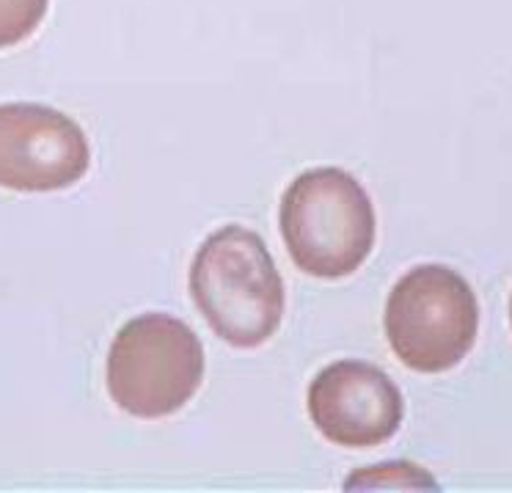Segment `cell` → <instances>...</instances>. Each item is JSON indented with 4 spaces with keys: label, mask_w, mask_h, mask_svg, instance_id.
<instances>
[{
    "label": "cell",
    "mask_w": 512,
    "mask_h": 493,
    "mask_svg": "<svg viewBox=\"0 0 512 493\" xmlns=\"http://www.w3.org/2000/svg\"><path fill=\"white\" fill-rule=\"evenodd\" d=\"M190 295L232 348L265 345L284 317V281L265 240L245 226L212 232L190 265Z\"/></svg>",
    "instance_id": "6da1fadb"
},
{
    "label": "cell",
    "mask_w": 512,
    "mask_h": 493,
    "mask_svg": "<svg viewBox=\"0 0 512 493\" xmlns=\"http://www.w3.org/2000/svg\"><path fill=\"white\" fill-rule=\"evenodd\" d=\"M204 345L171 314H141L116 334L108 353V394L135 419H163L193 400L204 381Z\"/></svg>",
    "instance_id": "3957f363"
},
{
    "label": "cell",
    "mask_w": 512,
    "mask_h": 493,
    "mask_svg": "<svg viewBox=\"0 0 512 493\" xmlns=\"http://www.w3.org/2000/svg\"><path fill=\"white\" fill-rule=\"evenodd\" d=\"M50 0H0V50L20 45L42 25Z\"/></svg>",
    "instance_id": "52a82bcc"
},
{
    "label": "cell",
    "mask_w": 512,
    "mask_h": 493,
    "mask_svg": "<svg viewBox=\"0 0 512 493\" xmlns=\"http://www.w3.org/2000/svg\"><path fill=\"white\" fill-rule=\"evenodd\" d=\"M279 226L292 262L314 279H345L375 246V207L364 185L342 169H312L281 196Z\"/></svg>",
    "instance_id": "7a4b0ae2"
},
{
    "label": "cell",
    "mask_w": 512,
    "mask_h": 493,
    "mask_svg": "<svg viewBox=\"0 0 512 493\" xmlns=\"http://www.w3.org/2000/svg\"><path fill=\"white\" fill-rule=\"evenodd\" d=\"M510 317H512V303H510Z\"/></svg>",
    "instance_id": "ba28073f"
},
{
    "label": "cell",
    "mask_w": 512,
    "mask_h": 493,
    "mask_svg": "<svg viewBox=\"0 0 512 493\" xmlns=\"http://www.w3.org/2000/svg\"><path fill=\"white\" fill-rule=\"evenodd\" d=\"M383 325L394 356L408 370L446 372L466 359L477 342V295L452 268L419 265L389 292Z\"/></svg>",
    "instance_id": "277c9868"
},
{
    "label": "cell",
    "mask_w": 512,
    "mask_h": 493,
    "mask_svg": "<svg viewBox=\"0 0 512 493\" xmlns=\"http://www.w3.org/2000/svg\"><path fill=\"white\" fill-rule=\"evenodd\" d=\"M317 433L339 447H378L400 430L405 400L386 372L361 359L328 364L309 386Z\"/></svg>",
    "instance_id": "8992f818"
},
{
    "label": "cell",
    "mask_w": 512,
    "mask_h": 493,
    "mask_svg": "<svg viewBox=\"0 0 512 493\" xmlns=\"http://www.w3.org/2000/svg\"><path fill=\"white\" fill-rule=\"evenodd\" d=\"M89 166V138L67 113L31 102L0 105V188L64 191L83 180Z\"/></svg>",
    "instance_id": "5b68a950"
}]
</instances>
